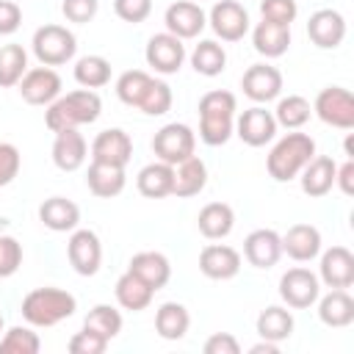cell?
Instances as JSON below:
<instances>
[{"mask_svg": "<svg viewBox=\"0 0 354 354\" xmlns=\"http://www.w3.org/2000/svg\"><path fill=\"white\" fill-rule=\"evenodd\" d=\"M102 113V100L94 88H75L69 94H61L53 100L44 111V124L53 133L61 130H77L80 124L97 122Z\"/></svg>", "mask_w": 354, "mask_h": 354, "instance_id": "obj_1", "label": "cell"}, {"mask_svg": "<svg viewBox=\"0 0 354 354\" xmlns=\"http://www.w3.org/2000/svg\"><path fill=\"white\" fill-rule=\"evenodd\" d=\"M238 100L232 91L213 88L199 100V138L207 147H221L235 133Z\"/></svg>", "mask_w": 354, "mask_h": 354, "instance_id": "obj_2", "label": "cell"}, {"mask_svg": "<svg viewBox=\"0 0 354 354\" xmlns=\"http://www.w3.org/2000/svg\"><path fill=\"white\" fill-rule=\"evenodd\" d=\"M19 310L30 326L47 329V326H55V324L72 318L77 310V299L64 288L44 285V288H33L30 293H25Z\"/></svg>", "mask_w": 354, "mask_h": 354, "instance_id": "obj_3", "label": "cell"}, {"mask_svg": "<svg viewBox=\"0 0 354 354\" xmlns=\"http://www.w3.org/2000/svg\"><path fill=\"white\" fill-rule=\"evenodd\" d=\"M313 158H315V141L307 133H288L271 147L266 158V169L277 183H288L299 177V171Z\"/></svg>", "mask_w": 354, "mask_h": 354, "instance_id": "obj_4", "label": "cell"}, {"mask_svg": "<svg viewBox=\"0 0 354 354\" xmlns=\"http://www.w3.org/2000/svg\"><path fill=\"white\" fill-rule=\"evenodd\" d=\"M30 47H33V55L39 58L41 66H64L66 61L75 58L77 39L69 28L50 22V25L36 28V33L30 39Z\"/></svg>", "mask_w": 354, "mask_h": 354, "instance_id": "obj_5", "label": "cell"}, {"mask_svg": "<svg viewBox=\"0 0 354 354\" xmlns=\"http://www.w3.org/2000/svg\"><path fill=\"white\" fill-rule=\"evenodd\" d=\"M196 149V133L183 122H169L152 136V152L158 160L177 166Z\"/></svg>", "mask_w": 354, "mask_h": 354, "instance_id": "obj_6", "label": "cell"}, {"mask_svg": "<svg viewBox=\"0 0 354 354\" xmlns=\"http://www.w3.org/2000/svg\"><path fill=\"white\" fill-rule=\"evenodd\" d=\"M313 113L337 130H351L354 127V97L343 86H326L318 91L313 102Z\"/></svg>", "mask_w": 354, "mask_h": 354, "instance_id": "obj_7", "label": "cell"}, {"mask_svg": "<svg viewBox=\"0 0 354 354\" xmlns=\"http://www.w3.org/2000/svg\"><path fill=\"white\" fill-rule=\"evenodd\" d=\"M318 296H321V279L310 268L296 266L279 277V299L290 310H307L318 301Z\"/></svg>", "mask_w": 354, "mask_h": 354, "instance_id": "obj_8", "label": "cell"}, {"mask_svg": "<svg viewBox=\"0 0 354 354\" xmlns=\"http://www.w3.org/2000/svg\"><path fill=\"white\" fill-rule=\"evenodd\" d=\"M66 257L75 274L80 277H94L102 266V243L94 230H72L66 241Z\"/></svg>", "mask_w": 354, "mask_h": 354, "instance_id": "obj_9", "label": "cell"}, {"mask_svg": "<svg viewBox=\"0 0 354 354\" xmlns=\"http://www.w3.org/2000/svg\"><path fill=\"white\" fill-rule=\"evenodd\" d=\"M207 22L221 41H241L249 33V11L238 0H216Z\"/></svg>", "mask_w": 354, "mask_h": 354, "instance_id": "obj_10", "label": "cell"}, {"mask_svg": "<svg viewBox=\"0 0 354 354\" xmlns=\"http://www.w3.org/2000/svg\"><path fill=\"white\" fill-rule=\"evenodd\" d=\"M144 58H147V66H152L158 75H177L185 61V44H183V39L163 30V33L149 36Z\"/></svg>", "mask_w": 354, "mask_h": 354, "instance_id": "obj_11", "label": "cell"}, {"mask_svg": "<svg viewBox=\"0 0 354 354\" xmlns=\"http://www.w3.org/2000/svg\"><path fill=\"white\" fill-rule=\"evenodd\" d=\"M61 75L53 66H33L22 75V80L17 83L22 100L28 105H50L53 100L61 97Z\"/></svg>", "mask_w": 354, "mask_h": 354, "instance_id": "obj_12", "label": "cell"}, {"mask_svg": "<svg viewBox=\"0 0 354 354\" xmlns=\"http://www.w3.org/2000/svg\"><path fill=\"white\" fill-rule=\"evenodd\" d=\"M277 127L279 124H277L274 113L266 111L263 105H252L241 116H235V136L246 147H266L268 141H274Z\"/></svg>", "mask_w": 354, "mask_h": 354, "instance_id": "obj_13", "label": "cell"}, {"mask_svg": "<svg viewBox=\"0 0 354 354\" xmlns=\"http://www.w3.org/2000/svg\"><path fill=\"white\" fill-rule=\"evenodd\" d=\"M241 88L252 102L266 105L282 94V72L271 64H252L241 77Z\"/></svg>", "mask_w": 354, "mask_h": 354, "instance_id": "obj_14", "label": "cell"}, {"mask_svg": "<svg viewBox=\"0 0 354 354\" xmlns=\"http://www.w3.org/2000/svg\"><path fill=\"white\" fill-rule=\"evenodd\" d=\"M163 22H166V30H169L171 36H177V39L185 41V39H196V36L205 30L207 14H205L202 6L194 3V0H177V3H171V6L166 8Z\"/></svg>", "mask_w": 354, "mask_h": 354, "instance_id": "obj_15", "label": "cell"}, {"mask_svg": "<svg viewBox=\"0 0 354 354\" xmlns=\"http://www.w3.org/2000/svg\"><path fill=\"white\" fill-rule=\"evenodd\" d=\"M307 36L321 50H335L346 39V19L335 8H318L307 19Z\"/></svg>", "mask_w": 354, "mask_h": 354, "instance_id": "obj_16", "label": "cell"}, {"mask_svg": "<svg viewBox=\"0 0 354 354\" xmlns=\"http://www.w3.org/2000/svg\"><path fill=\"white\" fill-rule=\"evenodd\" d=\"M133 158V138L122 127H108L94 136L91 141V160L100 163H113V166H127Z\"/></svg>", "mask_w": 354, "mask_h": 354, "instance_id": "obj_17", "label": "cell"}, {"mask_svg": "<svg viewBox=\"0 0 354 354\" xmlns=\"http://www.w3.org/2000/svg\"><path fill=\"white\" fill-rule=\"evenodd\" d=\"M243 257L254 268H271L282 257V238L277 230H252L243 241Z\"/></svg>", "mask_w": 354, "mask_h": 354, "instance_id": "obj_18", "label": "cell"}, {"mask_svg": "<svg viewBox=\"0 0 354 354\" xmlns=\"http://www.w3.org/2000/svg\"><path fill=\"white\" fill-rule=\"evenodd\" d=\"M199 271L207 279H232L241 271V252L227 243H207L199 252Z\"/></svg>", "mask_w": 354, "mask_h": 354, "instance_id": "obj_19", "label": "cell"}, {"mask_svg": "<svg viewBox=\"0 0 354 354\" xmlns=\"http://www.w3.org/2000/svg\"><path fill=\"white\" fill-rule=\"evenodd\" d=\"M318 279L326 288H351L354 285V254L346 246H332L321 254Z\"/></svg>", "mask_w": 354, "mask_h": 354, "instance_id": "obj_20", "label": "cell"}, {"mask_svg": "<svg viewBox=\"0 0 354 354\" xmlns=\"http://www.w3.org/2000/svg\"><path fill=\"white\" fill-rule=\"evenodd\" d=\"M279 238H282V254H288L296 263H310L321 254L324 241H321L318 227H313V224H293Z\"/></svg>", "mask_w": 354, "mask_h": 354, "instance_id": "obj_21", "label": "cell"}, {"mask_svg": "<svg viewBox=\"0 0 354 354\" xmlns=\"http://www.w3.org/2000/svg\"><path fill=\"white\" fill-rule=\"evenodd\" d=\"M335 171H337V163L329 158V155H315L301 171H299V183H301V191L313 199H321L326 196L332 188H335Z\"/></svg>", "mask_w": 354, "mask_h": 354, "instance_id": "obj_22", "label": "cell"}, {"mask_svg": "<svg viewBox=\"0 0 354 354\" xmlns=\"http://www.w3.org/2000/svg\"><path fill=\"white\" fill-rule=\"evenodd\" d=\"M88 158V144L77 130H61L53 141V163L61 171H77Z\"/></svg>", "mask_w": 354, "mask_h": 354, "instance_id": "obj_23", "label": "cell"}, {"mask_svg": "<svg viewBox=\"0 0 354 354\" xmlns=\"http://www.w3.org/2000/svg\"><path fill=\"white\" fill-rule=\"evenodd\" d=\"M124 183H127L124 166L100 163V160H91V163H88V171H86V185H88V191H91L97 199H111V196H119V194L124 191Z\"/></svg>", "mask_w": 354, "mask_h": 354, "instance_id": "obj_24", "label": "cell"}, {"mask_svg": "<svg viewBox=\"0 0 354 354\" xmlns=\"http://www.w3.org/2000/svg\"><path fill=\"white\" fill-rule=\"evenodd\" d=\"M127 271L136 274L138 279H144L152 290L166 288V282L171 279V263L163 252H138L130 257Z\"/></svg>", "mask_w": 354, "mask_h": 354, "instance_id": "obj_25", "label": "cell"}, {"mask_svg": "<svg viewBox=\"0 0 354 354\" xmlns=\"http://www.w3.org/2000/svg\"><path fill=\"white\" fill-rule=\"evenodd\" d=\"M39 221L53 232H72L80 224V207L66 196H50L39 205Z\"/></svg>", "mask_w": 354, "mask_h": 354, "instance_id": "obj_26", "label": "cell"}, {"mask_svg": "<svg viewBox=\"0 0 354 354\" xmlns=\"http://www.w3.org/2000/svg\"><path fill=\"white\" fill-rule=\"evenodd\" d=\"M318 318L324 326L343 329L354 321V299L346 288H332L326 296H318Z\"/></svg>", "mask_w": 354, "mask_h": 354, "instance_id": "obj_27", "label": "cell"}, {"mask_svg": "<svg viewBox=\"0 0 354 354\" xmlns=\"http://www.w3.org/2000/svg\"><path fill=\"white\" fill-rule=\"evenodd\" d=\"M207 185V166L202 158L191 155L185 158L183 163L174 166V185H171V194L180 196V199H188V196H196L202 194Z\"/></svg>", "mask_w": 354, "mask_h": 354, "instance_id": "obj_28", "label": "cell"}, {"mask_svg": "<svg viewBox=\"0 0 354 354\" xmlns=\"http://www.w3.org/2000/svg\"><path fill=\"white\" fill-rule=\"evenodd\" d=\"M196 227L207 241H221L235 227V210L227 202H207L196 216Z\"/></svg>", "mask_w": 354, "mask_h": 354, "instance_id": "obj_29", "label": "cell"}, {"mask_svg": "<svg viewBox=\"0 0 354 354\" xmlns=\"http://www.w3.org/2000/svg\"><path fill=\"white\" fill-rule=\"evenodd\" d=\"M136 185H138V194L147 196V199H163L171 194V185H174V166L163 163V160H155V163H147L138 177H136Z\"/></svg>", "mask_w": 354, "mask_h": 354, "instance_id": "obj_30", "label": "cell"}, {"mask_svg": "<svg viewBox=\"0 0 354 354\" xmlns=\"http://www.w3.org/2000/svg\"><path fill=\"white\" fill-rule=\"evenodd\" d=\"M252 44H254V50H257L260 55H266V58H279V55H285L288 47H290V28L274 25V22H268V19H260V22L254 25V30H252Z\"/></svg>", "mask_w": 354, "mask_h": 354, "instance_id": "obj_31", "label": "cell"}, {"mask_svg": "<svg viewBox=\"0 0 354 354\" xmlns=\"http://www.w3.org/2000/svg\"><path fill=\"white\" fill-rule=\"evenodd\" d=\"M113 293H116L119 307H122V310H130V313L147 310V307L152 304V296H155V290H152L144 279H138L136 274H130V271H124V274L116 279Z\"/></svg>", "mask_w": 354, "mask_h": 354, "instance_id": "obj_32", "label": "cell"}, {"mask_svg": "<svg viewBox=\"0 0 354 354\" xmlns=\"http://www.w3.org/2000/svg\"><path fill=\"white\" fill-rule=\"evenodd\" d=\"M191 326V315L180 301H163L155 310V332L163 340H183Z\"/></svg>", "mask_w": 354, "mask_h": 354, "instance_id": "obj_33", "label": "cell"}, {"mask_svg": "<svg viewBox=\"0 0 354 354\" xmlns=\"http://www.w3.org/2000/svg\"><path fill=\"white\" fill-rule=\"evenodd\" d=\"M257 335L263 340H274V343L288 340L293 335V313L288 307H279V304L266 307L257 315Z\"/></svg>", "mask_w": 354, "mask_h": 354, "instance_id": "obj_34", "label": "cell"}, {"mask_svg": "<svg viewBox=\"0 0 354 354\" xmlns=\"http://www.w3.org/2000/svg\"><path fill=\"white\" fill-rule=\"evenodd\" d=\"M191 66L205 77H216L227 66V50L216 39H202L191 53Z\"/></svg>", "mask_w": 354, "mask_h": 354, "instance_id": "obj_35", "label": "cell"}, {"mask_svg": "<svg viewBox=\"0 0 354 354\" xmlns=\"http://www.w3.org/2000/svg\"><path fill=\"white\" fill-rule=\"evenodd\" d=\"M271 113H274V119H277L279 127L299 130V127H304V124L310 122L313 105H310V100L301 97V94H288V97H282V100L277 102V108H274Z\"/></svg>", "mask_w": 354, "mask_h": 354, "instance_id": "obj_36", "label": "cell"}, {"mask_svg": "<svg viewBox=\"0 0 354 354\" xmlns=\"http://www.w3.org/2000/svg\"><path fill=\"white\" fill-rule=\"evenodd\" d=\"M75 80L83 88H102L111 83V61L102 55H83L75 64Z\"/></svg>", "mask_w": 354, "mask_h": 354, "instance_id": "obj_37", "label": "cell"}, {"mask_svg": "<svg viewBox=\"0 0 354 354\" xmlns=\"http://www.w3.org/2000/svg\"><path fill=\"white\" fill-rule=\"evenodd\" d=\"M28 72V53L22 44H3L0 47V88H11Z\"/></svg>", "mask_w": 354, "mask_h": 354, "instance_id": "obj_38", "label": "cell"}, {"mask_svg": "<svg viewBox=\"0 0 354 354\" xmlns=\"http://www.w3.org/2000/svg\"><path fill=\"white\" fill-rule=\"evenodd\" d=\"M83 329H91L111 343L122 332V313L111 304H94L88 310V315L83 318Z\"/></svg>", "mask_w": 354, "mask_h": 354, "instance_id": "obj_39", "label": "cell"}, {"mask_svg": "<svg viewBox=\"0 0 354 354\" xmlns=\"http://www.w3.org/2000/svg\"><path fill=\"white\" fill-rule=\"evenodd\" d=\"M149 83H152V75L149 72H144V69H127L116 80V97L124 105L138 108L141 100H144V94H147V88H149Z\"/></svg>", "mask_w": 354, "mask_h": 354, "instance_id": "obj_40", "label": "cell"}, {"mask_svg": "<svg viewBox=\"0 0 354 354\" xmlns=\"http://www.w3.org/2000/svg\"><path fill=\"white\" fill-rule=\"evenodd\" d=\"M41 340L28 326H8L0 337V354H39Z\"/></svg>", "mask_w": 354, "mask_h": 354, "instance_id": "obj_41", "label": "cell"}, {"mask_svg": "<svg viewBox=\"0 0 354 354\" xmlns=\"http://www.w3.org/2000/svg\"><path fill=\"white\" fill-rule=\"evenodd\" d=\"M171 102H174L171 86H169L166 80L152 77V83H149V88H147V94H144L138 111H144L147 116H163V113L171 108Z\"/></svg>", "mask_w": 354, "mask_h": 354, "instance_id": "obj_42", "label": "cell"}, {"mask_svg": "<svg viewBox=\"0 0 354 354\" xmlns=\"http://www.w3.org/2000/svg\"><path fill=\"white\" fill-rule=\"evenodd\" d=\"M260 14L274 25L290 28V22L299 17V6L296 0H260Z\"/></svg>", "mask_w": 354, "mask_h": 354, "instance_id": "obj_43", "label": "cell"}, {"mask_svg": "<svg viewBox=\"0 0 354 354\" xmlns=\"http://www.w3.org/2000/svg\"><path fill=\"white\" fill-rule=\"evenodd\" d=\"M22 266V243L14 235H0V279L17 274Z\"/></svg>", "mask_w": 354, "mask_h": 354, "instance_id": "obj_44", "label": "cell"}, {"mask_svg": "<svg viewBox=\"0 0 354 354\" xmlns=\"http://www.w3.org/2000/svg\"><path fill=\"white\" fill-rule=\"evenodd\" d=\"M66 348H69L72 354H102V351L108 348V340L100 337V335L91 332V329H80V332H75V335L69 337Z\"/></svg>", "mask_w": 354, "mask_h": 354, "instance_id": "obj_45", "label": "cell"}, {"mask_svg": "<svg viewBox=\"0 0 354 354\" xmlns=\"http://www.w3.org/2000/svg\"><path fill=\"white\" fill-rule=\"evenodd\" d=\"M113 14L122 22L138 25L152 14V0H113Z\"/></svg>", "mask_w": 354, "mask_h": 354, "instance_id": "obj_46", "label": "cell"}, {"mask_svg": "<svg viewBox=\"0 0 354 354\" xmlns=\"http://www.w3.org/2000/svg\"><path fill=\"white\" fill-rule=\"evenodd\" d=\"M97 8H100V0H64L61 3V14L75 25L91 22L97 17Z\"/></svg>", "mask_w": 354, "mask_h": 354, "instance_id": "obj_47", "label": "cell"}, {"mask_svg": "<svg viewBox=\"0 0 354 354\" xmlns=\"http://www.w3.org/2000/svg\"><path fill=\"white\" fill-rule=\"evenodd\" d=\"M19 166H22L19 149L8 141H0V188L14 183V177L19 174Z\"/></svg>", "mask_w": 354, "mask_h": 354, "instance_id": "obj_48", "label": "cell"}, {"mask_svg": "<svg viewBox=\"0 0 354 354\" xmlns=\"http://www.w3.org/2000/svg\"><path fill=\"white\" fill-rule=\"evenodd\" d=\"M22 25V8L14 0H0V36H11Z\"/></svg>", "mask_w": 354, "mask_h": 354, "instance_id": "obj_49", "label": "cell"}, {"mask_svg": "<svg viewBox=\"0 0 354 354\" xmlns=\"http://www.w3.org/2000/svg\"><path fill=\"white\" fill-rule=\"evenodd\" d=\"M202 348H205V354H238L241 351V343L230 332H213L205 340Z\"/></svg>", "mask_w": 354, "mask_h": 354, "instance_id": "obj_50", "label": "cell"}, {"mask_svg": "<svg viewBox=\"0 0 354 354\" xmlns=\"http://www.w3.org/2000/svg\"><path fill=\"white\" fill-rule=\"evenodd\" d=\"M335 185H337L346 196L354 194V160H351V158H348L343 166H337V171H335Z\"/></svg>", "mask_w": 354, "mask_h": 354, "instance_id": "obj_51", "label": "cell"}, {"mask_svg": "<svg viewBox=\"0 0 354 354\" xmlns=\"http://www.w3.org/2000/svg\"><path fill=\"white\" fill-rule=\"evenodd\" d=\"M249 351H252V354H277V351H279V343H274V340H263V337H260V343H254Z\"/></svg>", "mask_w": 354, "mask_h": 354, "instance_id": "obj_52", "label": "cell"}, {"mask_svg": "<svg viewBox=\"0 0 354 354\" xmlns=\"http://www.w3.org/2000/svg\"><path fill=\"white\" fill-rule=\"evenodd\" d=\"M346 155H348V158H354V149H351V136L346 138Z\"/></svg>", "mask_w": 354, "mask_h": 354, "instance_id": "obj_53", "label": "cell"}, {"mask_svg": "<svg viewBox=\"0 0 354 354\" xmlns=\"http://www.w3.org/2000/svg\"><path fill=\"white\" fill-rule=\"evenodd\" d=\"M3 332H6V318L0 315V335H3Z\"/></svg>", "mask_w": 354, "mask_h": 354, "instance_id": "obj_54", "label": "cell"}]
</instances>
